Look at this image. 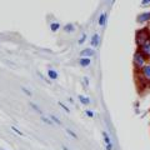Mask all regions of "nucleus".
I'll use <instances>...</instances> for the list:
<instances>
[{
    "label": "nucleus",
    "instance_id": "f03ea898",
    "mask_svg": "<svg viewBox=\"0 0 150 150\" xmlns=\"http://www.w3.org/2000/svg\"><path fill=\"white\" fill-rule=\"evenodd\" d=\"M149 39V36H148V31L146 30H140V31H138V34H137V44H138V46L140 48L142 46V44L144 43L145 40H148Z\"/></svg>",
    "mask_w": 150,
    "mask_h": 150
},
{
    "label": "nucleus",
    "instance_id": "a211bd4d",
    "mask_svg": "<svg viewBox=\"0 0 150 150\" xmlns=\"http://www.w3.org/2000/svg\"><path fill=\"white\" fill-rule=\"evenodd\" d=\"M21 90H23V93H25L28 96H33V93L29 90V89H26V88H24V86H21Z\"/></svg>",
    "mask_w": 150,
    "mask_h": 150
},
{
    "label": "nucleus",
    "instance_id": "b1692460",
    "mask_svg": "<svg viewBox=\"0 0 150 150\" xmlns=\"http://www.w3.org/2000/svg\"><path fill=\"white\" fill-rule=\"evenodd\" d=\"M149 4H150V0H143V1H142V5L143 6H148Z\"/></svg>",
    "mask_w": 150,
    "mask_h": 150
},
{
    "label": "nucleus",
    "instance_id": "ddd939ff",
    "mask_svg": "<svg viewBox=\"0 0 150 150\" xmlns=\"http://www.w3.org/2000/svg\"><path fill=\"white\" fill-rule=\"evenodd\" d=\"M59 28H60V24H59V23H56V21H54V23H51V24H50V30L53 33L58 31Z\"/></svg>",
    "mask_w": 150,
    "mask_h": 150
},
{
    "label": "nucleus",
    "instance_id": "a878e982",
    "mask_svg": "<svg viewBox=\"0 0 150 150\" xmlns=\"http://www.w3.org/2000/svg\"><path fill=\"white\" fill-rule=\"evenodd\" d=\"M63 149H64V150H69V149H68L67 146H63Z\"/></svg>",
    "mask_w": 150,
    "mask_h": 150
},
{
    "label": "nucleus",
    "instance_id": "39448f33",
    "mask_svg": "<svg viewBox=\"0 0 150 150\" xmlns=\"http://www.w3.org/2000/svg\"><path fill=\"white\" fill-rule=\"evenodd\" d=\"M80 55H81V58H89L90 59V56L95 55V51H94V49H91V48H86V49L81 50Z\"/></svg>",
    "mask_w": 150,
    "mask_h": 150
},
{
    "label": "nucleus",
    "instance_id": "7ed1b4c3",
    "mask_svg": "<svg viewBox=\"0 0 150 150\" xmlns=\"http://www.w3.org/2000/svg\"><path fill=\"white\" fill-rule=\"evenodd\" d=\"M139 50L142 51V53L146 56V58H149V56H150V38L148 40H145L144 43L142 44V46L139 48Z\"/></svg>",
    "mask_w": 150,
    "mask_h": 150
},
{
    "label": "nucleus",
    "instance_id": "1a4fd4ad",
    "mask_svg": "<svg viewBox=\"0 0 150 150\" xmlns=\"http://www.w3.org/2000/svg\"><path fill=\"white\" fill-rule=\"evenodd\" d=\"M79 64H80L81 67H89V65L91 64V60L89 58H81L80 60H79Z\"/></svg>",
    "mask_w": 150,
    "mask_h": 150
},
{
    "label": "nucleus",
    "instance_id": "412c9836",
    "mask_svg": "<svg viewBox=\"0 0 150 150\" xmlns=\"http://www.w3.org/2000/svg\"><path fill=\"white\" fill-rule=\"evenodd\" d=\"M59 105H60V106H62V108H63V109H64L65 111H67V112H70V109H69V108H68L67 105H65V104H64V103H62V101H59Z\"/></svg>",
    "mask_w": 150,
    "mask_h": 150
},
{
    "label": "nucleus",
    "instance_id": "f3484780",
    "mask_svg": "<svg viewBox=\"0 0 150 150\" xmlns=\"http://www.w3.org/2000/svg\"><path fill=\"white\" fill-rule=\"evenodd\" d=\"M11 130H13V131H15V133H16L18 135H20V137H24V133H23V131H20L18 128H15V126H11Z\"/></svg>",
    "mask_w": 150,
    "mask_h": 150
},
{
    "label": "nucleus",
    "instance_id": "dca6fc26",
    "mask_svg": "<svg viewBox=\"0 0 150 150\" xmlns=\"http://www.w3.org/2000/svg\"><path fill=\"white\" fill-rule=\"evenodd\" d=\"M50 116V119H51V121H53V123H56L58 125H62V121H60L58 118H56L55 115H49Z\"/></svg>",
    "mask_w": 150,
    "mask_h": 150
},
{
    "label": "nucleus",
    "instance_id": "393cba45",
    "mask_svg": "<svg viewBox=\"0 0 150 150\" xmlns=\"http://www.w3.org/2000/svg\"><path fill=\"white\" fill-rule=\"evenodd\" d=\"M84 81H85V84H86V86H88V84H89V80H88V78H85V79H84Z\"/></svg>",
    "mask_w": 150,
    "mask_h": 150
},
{
    "label": "nucleus",
    "instance_id": "0eeeda50",
    "mask_svg": "<svg viewBox=\"0 0 150 150\" xmlns=\"http://www.w3.org/2000/svg\"><path fill=\"white\" fill-rule=\"evenodd\" d=\"M140 71H142V75H143V78L145 79V80H150V65L146 64Z\"/></svg>",
    "mask_w": 150,
    "mask_h": 150
},
{
    "label": "nucleus",
    "instance_id": "6ab92c4d",
    "mask_svg": "<svg viewBox=\"0 0 150 150\" xmlns=\"http://www.w3.org/2000/svg\"><path fill=\"white\" fill-rule=\"evenodd\" d=\"M41 120H43V121H44V123H46V124H48V125H53V121H51L50 119H48V118H45V116H44V115H41Z\"/></svg>",
    "mask_w": 150,
    "mask_h": 150
},
{
    "label": "nucleus",
    "instance_id": "6e6552de",
    "mask_svg": "<svg viewBox=\"0 0 150 150\" xmlns=\"http://www.w3.org/2000/svg\"><path fill=\"white\" fill-rule=\"evenodd\" d=\"M100 43V35L99 34H94L91 36V40H90V45H91V49L93 48H96Z\"/></svg>",
    "mask_w": 150,
    "mask_h": 150
},
{
    "label": "nucleus",
    "instance_id": "9b49d317",
    "mask_svg": "<svg viewBox=\"0 0 150 150\" xmlns=\"http://www.w3.org/2000/svg\"><path fill=\"white\" fill-rule=\"evenodd\" d=\"M78 99L79 100H80V103H81V104L83 105H89V104H90V99H89V98H84L83 95H78Z\"/></svg>",
    "mask_w": 150,
    "mask_h": 150
},
{
    "label": "nucleus",
    "instance_id": "20e7f679",
    "mask_svg": "<svg viewBox=\"0 0 150 150\" xmlns=\"http://www.w3.org/2000/svg\"><path fill=\"white\" fill-rule=\"evenodd\" d=\"M103 138H104V142H105V150H112V143H111L109 134L103 131Z\"/></svg>",
    "mask_w": 150,
    "mask_h": 150
},
{
    "label": "nucleus",
    "instance_id": "5701e85b",
    "mask_svg": "<svg viewBox=\"0 0 150 150\" xmlns=\"http://www.w3.org/2000/svg\"><path fill=\"white\" fill-rule=\"evenodd\" d=\"M85 114L89 116V118H94V116H95L94 111H91V110H85Z\"/></svg>",
    "mask_w": 150,
    "mask_h": 150
},
{
    "label": "nucleus",
    "instance_id": "9d476101",
    "mask_svg": "<svg viewBox=\"0 0 150 150\" xmlns=\"http://www.w3.org/2000/svg\"><path fill=\"white\" fill-rule=\"evenodd\" d=\"M48 76L51 79V80H55V79H58V73L55 71V70H53V69H49L48 70Z\"/></svg>",
    "mask_w": 150,
    "mask_h": 150
},
{
    "label": "nucleus",
    "instance_id": "2eb2a0df",
    "mask_svg": "<svg viewBox=\"0 0 150 150\" xmlns=\"http://www.w3.org/2000/svg\"><path fill=\"white\" fill-rule=\"evenodd\" d=\"M30 105H31V108H33V109H34L35 111H38V112H39V114H40V115H43V111H41V109H40V108H39V106H38L36 104H34V103H31V104H30Z\"/></svg>",
    "mask_w": 150,
    "mask_h": 150
},
{
    "label": "nucleus",
    "instance_id": "4468645a",
    "mask_svg": "<svg viewBox=\"0 0 150 150\" xmlns=\"http://www.w3.org/2000/svg\"><path fill=\"white\" fill-rule=\"evenodd\" d=\"M64 30L67 31V33H74L75 31V26L73 24H68V25H65Z\"/></svg>",
    "mask_w": 150,
    "mask_h": 150
},
{
    "label": "nucleus",
    "instance_id": "f8f14e48",
    "mask_svg": "<svg viewBox=\"0 0 150 150\" xmlns=\"http://www.w3.org/2000/svg\"><path fill=\"white\" fill-rule=\"evenodd\" d=\"M105 23H106V13H101L100 16H99V25L104 26Z\"/></svg>",
    "mask_w": 150,
    "mask_h": 150
},
{
    "label": "nucleus",
    "instance_id": "bb28decb",
    "mask_svg": "<svg viewBox=\"0 0 150 150\" xmlns=\"http://www.w3.org/2000/svg\"><path fill=\"white\" fill-rule=\"evenodd\" d=\"M149 59H150V56H149Z\"/></svg>",
    "mask_w": 150,
    "mask_h": 150
},
{
    "label": "nucleus",
    "instance_id": "423d86ee",
    "mask_svg": "<svg viewBox=\"0 0 150 150\" xmlns=\"http://www.w3.org/2000/svg\"><path fill=\"white\" fill-rule=\"evenodd\" d=\"M137 20H138V23H140V24H143V23H145V21H149L150 20V11L149 13H143V14H140V15H138Z\"/></svg>",
    "mask_w": 150,
    "mask_h": 150
},
{
    "label": "nucleus",
    "instance_id": "4be33fe9",
    "mask_svg": "<svg viewBox=\"0 0 150 150\" xmlns=\"http://www.w3.org/2000/svg\"><path fill=\"white\" fill-rule=\"evenodd\" d=\"M67 131H68V133L70 134V137H71V138H74V139H78V135L75 134L73 130H70V129H67Z\"/></svg>",
    "mask_w": 150,
    "mask_h": 150
},
{
    "label": "nucleus",
    "instance_id": "aec40b11",
    "mask_svg": "<svg viewBox=\"0 0 150 150\" xmlns=\"http://www.w3.org/2000/svg\"><path fill=\"white\" fill-rule=\"evenodd\" d=\"M86 38H88V36H86V34H83V35H81V38L79 39L78 43L80 44V45H81V44H84V43H85V40H86Z\"/></svg>",
    "mask_w": 150,
    "mask_h": 150
},
{
    "label": "nucleus",
    "instance_id": "f257e3e1",
    "mask_svg": "<svg viewBox=\"0 0 150 150\" xmlns=\"http://www.w3.org/2000/svg\"><path fill=\"white\" fill-rule=\"evenodd\" d=\"M133 63H134V67L137 69H140L142 70L145 65H146V56H145L142 51L139 49L134 53V56H133Z\"/></svg>",
    "mask_w": 150,
    "mask_h": 150
}]
</instances>
